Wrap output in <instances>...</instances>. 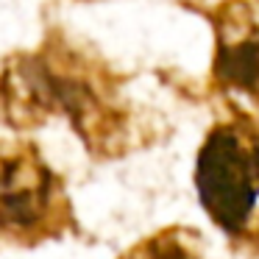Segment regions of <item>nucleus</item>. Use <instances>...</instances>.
<instances>
[{"mask_svg": "<svg viewBox=\"0 0 259 259\" xmlns=\"http://www.w3.org/2000/svg\"><path fill=\"white\" fill-rule=\"evenodd\" d=\"M195 190L226 240L259 256V114L229 103L209 125L195 162Z\"/></svg>", "mask_w": 259, "mask_h": 259, "instance_id": "nucleus-1", "label": "nucleus"}, {"mask_svg": "<svg viewBox=\"0 0 259 259\" xmlns=\"http://www.w3.org/2000/svg\"><path fill=\"white\" fill-rule=\"evenodd\" d=\"M78 229L62 176L34 142L0 140V245H39Z\"/></svg>", "mask_w": 259, "mask_h": 259, "instance_id": "nucleus-2", "label": "nucleus"}, {"mask_svg": "<svg viewBox=\"0 0 259 259\" xmlns=\"http://www.w3.org/2000/svg\"><path fill=\"white\" fill-rule=\"evenodd\" d=\"M206 20L214 31V87L259 106V0H218Z\"/></svg>", "mask_w": 259, "mask_h": 259, "instance_id": "nucleus-3", "label": "nucleus"}]
</instances>
